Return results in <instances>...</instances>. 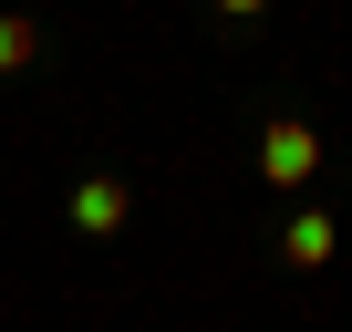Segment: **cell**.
I'll list each match as a JSON object with an SVG mask.
<instances>
[{"label":"cell","instance_id":"obj_3","mask_svg":"<svg viewBox=\"0 0 352 332\" xmlns=\"http://www.w3.org/2000/svg\"><path fill=\"white\" fill-rule=\"evenodd\" d=\"M331 239H342V229H331L321 208H300V218L280 229V260H290V270H321V260H331Z\"/></svg>","mask_w":352,"mask_h":332},{"label":"cell","instance_id":"obj_4","mask_svg":"<svg viewBox=\"0 0 352 332\" xmlns=\"http://www.w3.org/2000/svg\"><path fill=\"white\" fill-rule=\"evenodd\" d=\"M32 63H42V32L21 11H0V73H32Z\"/></svg>","mask_w":352,"mask_h":332},{"label":"cell","instance_id":"obj_2","mask_svg":"<svg viewBox=\"0 0 352 332\" xmlns=\"http://www.w3.org/2000/svg\"><path fill=\"white\" fill-rule=\"evenodd\" d=\"M124 218H135V198H124V177H83V187H73V229H83V239H114Z\"/></svg>","mask_w":352,"mask_h":332},{"label":"cell","instance_id":"obj_5","mask_svg":"<svg viewBox=\"0 0 352 332\" xmlns=\"http://www.w3.org/2000/svg\"><path fill=\"white\" fill-rule=\"evenodd\" d=\"M218 11H228V21H259V11H270V0H218Z\"/></svg>","mask_w":352,"mask_h":332},{"label":"cell","instance_id":"obj_1","mask_svg":"<svg viewBox=\"0 0 352 332\" xmlns=\"http://www.w3.org/2000/svg\"><path fill=\"white\" fill-rule=\"evenodd\" d=\"M259 177H270V187H311V177H321V135H311L300 114H280V125L259 135Z\"/></svg>","mask_w":352,"mask_h":332}]
</instances>
